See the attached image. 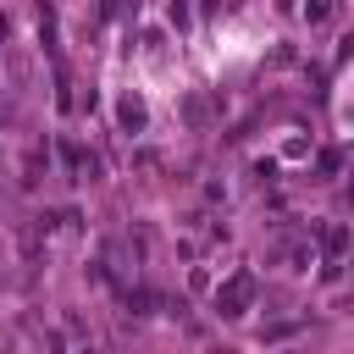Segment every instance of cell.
Segmentation results:
<instances>
[{"label": "cell", "instance_id": "1", "mask_svg": "<svg viewBox=\"0 0 354 354\" xmlns=\"http://www.w3.org/2000/svg\"><path fill=\"white\" fill-rule=\"evenodd\" d=\"M249 299H254V277H249V271H238L227 288H216V310H221V315H243Z\"/></svg>", "mask_w": 354, "mask_h": 354}, {"label": "cell", "instance_id": "2", "mask_svg": "<svg viewBox=\"0 0 354 354\" xmlns=\"http://www.w3.org/2000/svg\"><path fill=\"white\" fill-rule=\"evenodd\" d=\"M321 243H326V254H343V249H348V232H343V227H326Z\"/></svg>", "mask_w": 354, "mask_h": 354}]
</instances>
